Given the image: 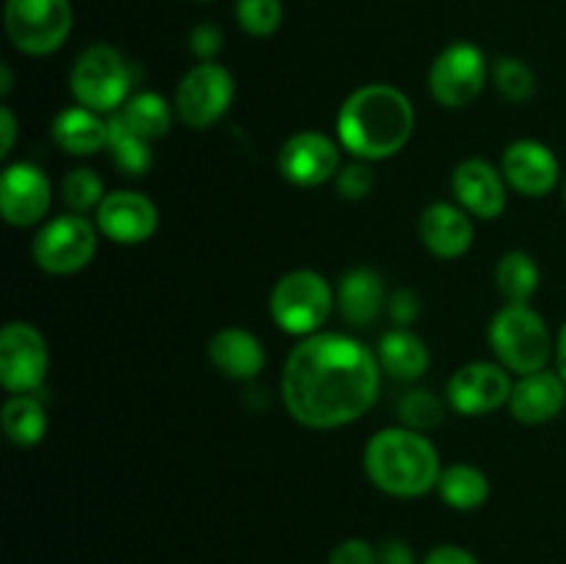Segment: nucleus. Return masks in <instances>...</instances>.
<instances>
[{"label":"nucleus","mask_w":566,"mask_h":564,"mask_svg":"<svg viewBox=\"0 0 566 564\" xmlns=\"http://www.w3.org/2000/svg\"><path fill=\"white\" fill-rule=\"evenodd\" d=\"M376 357H379L381 370H387L392 379L401 382L420 379L431 363L426 343L415 332H409L407 326H396L387 335H381Z\"/></svg>","instance_id":"nucleus-23"},{"label":"nucleus","mask_w":566,"mask_h":564,"mask_svg":"<svg viewBox=\"0 0 566 564\" xmlns=\"http://www.w3.org/2000/svg\"><path fill=\"white\" fill-rule=\"evenodd\" d=\"M420 564H481L475 553L462 545H437L431 547Z\"/></svg>","instance_id":"nucleus-38"},{"label":"nucleus","mask_w":566,"mask_h":564,"mask_svg":"<svg viewBox=\"0 0 566 564\" xmlns=\"http://www.w3.org/2000/svg\"><path fill=\"white\" fill-rule=\"evenodd\" d=\"M326 564H379V551L363 536H348L332 547Z\"/></svg>","instance_id":"nucleus-34"},{"label":"nucleus","mask_w":566,"mask_h":564,"mask_svg":"<svg viewBox=\"0 0 566 564\" xmlns=\"http://www.w3.org/2000/svg\"><path fill=\"white\" fill-rule=\"evenodd\" d=\"M282 0H235V20L249 36H271L282 25Z\"/></svg>","instance_id":"nucleus-31"},{"label":"nucleus","mask_w":566,"mask_h":564,"mask_svg":"<svg viewBox=\"0 0 566 564\" xmlns=\"http://www.w3.org/2000/svg\"><path fill=\"white\" fill-rule=\"evenodd\" d=\"M495 282L506 304H528L539 288V265L528 252L514 249V252L503 254L497 263Z\"/></svg>","instance_id":"nucleus-28"},{"label":"nucleus","mask_w":566,"mask_h":564,"mask_svg":"<svg viewBox=\"0 0 566 564\" xmlns=\"http://www.w3.org/2000/svg\"><path fill=\"white\" fill-rule=\"evenodd\" d=\"M105 149H108L111 158H114L116 169L127 177H144L149 171V166H153V149H149V142L125 125L119 111L111 114L108 119V147Z\"/></svg>","instance_id":"nucleus-27"},{"label":"nucleus","mask_w":566,"mask_h":564,"mask_svg":"<svg viewBox=\"0 0 566 564\" xmlns=\"http://www.w3.org/2000/svg\"><path fill=\"white\" fill-rule=\"evenodd\" d=\"M337 194L343 199H365L376 186V175L368 166V160H354V164L343 166L335 177Z\"/></svg>","instance_id":"nucleus-33"},{"label":"nucleus","mask_w":566,"mask_h":564,"mask_svg":"<svg viewBox=\"0 0 566 564\" xmlns=\"http://www.w3.org/2000/svg\"><path fill=\"white\" fill-rule=\"evenodd\" d=\"M0 133H3V144H0V158H9L11 149H14V138H17V119L11 114L9 105L0 108Z\"/></svg>","instance_id":"nucleus-39"},{"label":"nucleus","mask_w":566,"mask_h":564,"mask_svg":"<svg viewBox=\"0 0 566 564\" xmlns=\"http://www.w3.org/2000/svg\"><path fill=\"white\" fill-rule=\"evenodd\" d=\"M387 307H390V318L398 326H409L420 313V299L415 296V291L409 288H398L390 299H387Z\"/></svg>","instance_id":"nucleus-36"},{"label":"nucleus","mask_w":566,"mask_h":564,"mask_svg":"<svg viewBox=\"0 0 566 564\" xmlns=\"http://www.w3.org/2000/svg\"><path fill=\"white\" fill-rule=\"evenodd\" d=\"M61 199H64L66 208L72 213H88V210H97L99 202L105 199V186H103V177L97 175L94 169H72L70 175L64 177L61 182Z\"/></svg>","instance_id":"nucleus-30"},{"label":"nucleus","mask_w":566,"mask_h":564,"mask_svg":"<svg viewBox=\"0 0 566 564\" xmlns=\"http://www.w3.org/2000/svg\"><path fill=\"white\" fill-rule=\"evenodd\" d=\"M556 365H558V374L566 382V324L558 332V341H556Z\"/></svg>","instance_id":"nucleus-40"},{"label":"nucleus","mask_w":566,"mask_h":564,"mask_svg":"<svg viewBox=\"0 0 566 564\" xmlns=\"http://www.w3.org/2000/svg\"><path fill=\"white\" fill-rule=\"evenodd\" d=\"M232 100H235V81L230 70L216 61H202L191 66L177 86V119L191 130H205L230 111Z\"/></svg>","instance_id":"nucleus-9"},{"label":"nucleus","mask_w":566,"mask_h":564,"mask_svg":"<svg viewBox=\"0 0 566 564\" xmlns=\"http://www.w3.org/2000/svg\"><path fill=\"white\" fill-rule=\"evenodd\" d=\"M119 116L125 119V125L130 127L133 133H138V136L147 138V142L164 138L166 133L171 130V122H175L171 105L155 92L130 94V100L122 105Z\"/></svg>","instance_id":"nucleus-25"},{"label":"nucleus","mask_w":566,"mask_h":564,"mask_svg":"<svg viewBox=\"0 0 566 564\" xmlns=\"http://www.w3.org/2000/svg\"><path fill=\"white\" fill-rule=\"evenodd\" d=\"M0 77H3V83H0V94H3V97H9L11 86H14V83H11V70H9V64H0Z\"/></svg>","instance_id":"nucleus-41"},{"label":"nucleus","mask_w":566,"mask_h":564,"mask_svg":"<svg viewBox=\"0 0 566 564\" xmlns=\"http://www.w3.org/2000/svg\"><path fill=\"white\" fill-rule=\"evenodd\" d=\"M376 551H379V564H418L412 545L401 536H387L376 545Z\"/></svg>","instance_id":"nucleus-37"},{"label":"nucleus","mask_w":566,"mask_h":564,"mask_svg":"<svg viewBox=\"0 0 566 564\" xmlns=\"http://www.w3.org/2000/svg\"><path fill=\"white\" fill-rule=\"evenodd\" d=\"M512 379H509L506 368L495 363H468L451 376L448 382V404L457 409L459 415H490L509 404L512 396Z\"/></svg>","instance_id":"nucleus-13"},{"label":"nucleus","mask_w":566,"mask_h":564,"mask_svg":"<svg viewBox=\"0 0 566 564\" xmlns=\"http://www.w3.org/2000/svg\"><path fill=\"white\" fill-rule=\"evenodd\" d=\"M486 83V59L479 44L453 42L442 50L429 70L431 97L442 108H464L473 103Z\"/></svg>","instance_id":"nucleus-10"},{"label":"nucleus","mask_w":566,"mask_h":564,"mask_svg":"<svg viewBox=\"0 0 566 564\" xmlns=\"http://www.w3.org/2000/svg\"><path fill=\"white\" fill-rule=\"evenodd\" d=\"M208 357L219 374L230 379H258L265 365L263 343L243 326H224L208 343Z\"/></svg>","instance_id":"nucleus-20"},{"label":"nucleus","mask_w":566,"mask_h":564,"mask_svg":"<svg viewBox=\"0 0 566 564\" xmlns=\"http://www.w3.org/2000/svg\"><path fill=\"white\" fill-rule=\"evenodd\" d=\"M3 431L17 448H33L42 442L44 431H48V415L44 407L31 396H11L3 404Z\"/></svg>","instance_id":"nucleus-26"},{"label":"nucleus","mask_w":566,"mask_h":564,"mask_svg":"<svg viewBox=\"0 0 566 564\" xmlns=\"http://www.w3.org/2000/svg\"><path fill=\"white\" fill-rule=\"evenodd\" d=\"M501 171L509 186L523 197H547L558 182V158L547 144L520 138L503 153Z\"/></svg>","instance_id":"nucleus-16"},{"label":"nucleus","mask_w":566,"mask_h":564,"mask_svg":"<svg viewBox=\"0 0 566 564\" xmlns=\"http://www.w3.org/2000/svg\"><path fill=\"white\" fill-rule=\"evenodd\" d=\"M188 44H191V53L199 61H213L224 48V33L213 22H199V25H193Z\"/></svg>","instance_id":"nucleus-35"},{"label":"nucleus","mask_w":566,"mask_h":564,"mask_svg":"<svg viewBox=\"0 0 566 564\" xmlns=\"http://www.w3.org/2000/svg\"><path fill=\"white\" fill-rule=\"evenodd\" d=\"M94 219H97V230L122 247L149 241L158 230V208L153 199L138 191H127V188L105 194Z\"/></svg>","instance_id":"nucleus-14"},{"label":"nucleus","mask_w":566,"mask_h":564,"mask_svg":"<svg viewBox=\"0 0 566 564\" xmlns=\"http://www.w3.org/2000/svg\"><path fill=\"white\" fill-rule=\"evenodd\" d=\"M492 81H495V88L501 92L503 100L509 103H528L536 94V75L523 59H514V55H503V59L495 61L492 66Z\"/></svg>","instance_id":"nucleus-29"},{"label":"nucleus","mask_w":566,"mask_h":564,"mask_svg":"<svg viewBox=\"0 0 566 564\" xmlns=\"http://www.w3.org/2000/svg\"><path fill=\"white\" fill-rule=\"evenodd\" d=\"M418 232L423 247L442 260H457L473 247V221L468 210L451 202H434L420 213Z\"/></svg>","instance_id":"nucleus-19"},{"label":"nucleus","mask_w":566,"mask_h":564,"mask_svg":"<svg viewBox=\"0 0 566 564\" xmlns=\"http://www.w3.org/2000/svg\"><path fill=\"white\" fill-rule=\"evenodd\" d=\"M566 407V382L562 374L553 370H536V374L520 376L517 385L512 387L509 396V412L520 424H547V420L558 418Z\"/></svg>","instance_id":"nucleus-18"},{"label":"nucleus","mask_w":566,"mask_h":564,"mask_svg":"<svg viewBox=\"0 0 566 564\" xmlns=\"http://www.w3.org/2000/svg\"><path fill=\"white\" fill-rule=\"evenodd\" d=\"M50 133L66 155H94L108 147V119L83 105L59 111Z\"/></svg>","instance_id":"nucleus-22"},{"label":"nucleus","mask_w":566,"mask_h":564,"mask_svg":"<svg viewBox=\"0 0 566 564\" xmlns=\"http://www.w3.org/2000/svg\"><path fill=\"white\" fill-rule=\"evenodd\" d=\"M453 194L468 213L497 219L506 210V177L481 158H468L453 171Z\"/></svg>","instance_id":"nucleus-17"},{"label":"nucleus","mask_w":566,"mask_h":564,"mask_svg":"<svg viewBox=\"0 0 566 564\" xmlns=\"http://www.w3.org/2000/svg\"><path fill=\"white\" fill-rule=\"evenodd\" d=\"M398 415L407 424V429L429 431L446 420V407H442V401L431 390H409L398 401Z\"/></svg>","instance_id":"nucleus-32"},{"label":"nucleus","mask_w":566,"mask_h":564,"mask_svg":"<svg viewBox=\"0 0 566 564\" xmlns=\"http://www.w3.org/2000/svg\"><path fill=\"white\" fill-rule=\"evenodd\" d=\"M280 175L298 188H318L340 171V149L326 133L302 130L280 149Z\"/></svg>","instance_id":"nucleus-12"},{"label":"nucleus","mask_w":566,"mask_h":564,"mask_svg":"<svg viewBox=\"0 0 566 564\" xmlns=\"http://www.w3.org/2000/svg\"><path fill=\"white\" fill-rule=\"evenodd\" d=\"M437 492L457 512H473L490 501V479L475 464H448L437 481Z\"/></svg>","instance_id":"nucleus-24"},{"label":"nucleus","mask_w":566,"mask_h":564,"mask_svg":"<svg viewBox=\"0 0 566 564\" xmlns=\"http://www.w3.org/2000/svg\"><path fill=\"white\" fill-rule=\"evenodd\" d=\"M385 304V282L374 269L357 265V269L343 274L340 285H337V310H340L346 324L370 326L381 315Z\"/></svg>","instance_id":"nucleus-21"},{"label":"nucleus","mask_w":566,"mask_h":564,"mask_svg":"<svg viewBox=\"0 0 566 564\" xmlns=\"http://www.w3.org/2000/svg\"><path fill=\"white\" fill-rule=\"evenodd\" d=\"M197 3H208V0H197Z\"/></svg>","instance_id":"nucleus-42"},{"label":"nucleus","mask_w":566,"mask_h":564,"mask_svg":"<svg viewBox=\"0 0 566 564\" xmlns=\"http://www.w3.org/2000/svg\"><path fill=\"white\" fill-rule=\"evenodd\" d=\"M48 341L28 321H11L0 332V385L14 396L33 393L48 376Z\"/></svg>","instance_id":"nucleus-11"},{"label":"nucleus","mask_w":566,"mask_h":564,"mask_svg":"<svg viewBox=\"0 0 566 564\" xmlns=\"http://www.w3.org/2000/svg\"><path fill=\"white\" fill-rule=\"evenodd\" d=\"M564 202H566V188H564Z\"/></svg>","instance_id":"nucleus-43"},{"label":"nucleus","mask_w":566,"mask_h":564,"mask_svg":"<svg viewBox=\"0 0 566 564\" xmlns=\"http://www.w3.org/2000/svg\"><path fill=\"white\" fill-rule=\"evenodd\" d=\"M3 25L11 44L25 55H50L70 39V0H6Z\"/></svg>","instance_id":"nucleus-7"},{"label":"nucleus","mask_w":566,"mask_h":564,"mask_svg":"<svg viewBox=\"0 0 566 564\" xmlns=\"http://www.w3.org/2000/svg\"><path fill=\"white\" fill-rule=\"evenodd\" d=\"M97 252V227L81 213L50 219L33 238V260L53 276L75 274L86 269Z\"/></svg>","instance_id":"nucleus-8"},{"label":"nucleus","mask_w":566,"mask_h":564,"mask_svg":"<svg viewBox=\"0 0 566 564\" xmlns=\"http://www.w3.org/2000/svg\"><path fill=\"white\" fill-rule=\"evenodd\" d=\"M269 310L274 324L287 335H315L332 315L329 282L318 271H287L271 291Z\"/></svg>","instance_id":"nucleus-6"},{"label":"nucleus","mask_w":566,"mask_h":564,"mask_svg":"<svg viewBox=\"0 0 566 564\" xmlns=\"http://www.w3.org/2000/svg\"><path fill=\"white\" fill-rule=\"evenodd\" d=\"M415 130L407 94L387 83H368L337 111V138L359 160H385L401 153Z\"/></svg>","instance_id":"nucleus-2"},{"label":"nucleus","mask_w":566,"mask_h":564,"mask_svg":"<svg viewBox=\"0 0 566 564\" xmlns=\"http://www.w3.org/2000/svg\"><path fill=\"white\" fill-rule=\"evenodd\" d=\"M365 473L370 484L392 498H420L437 490L440 453L423 431L392 426L376 431L365 446Z\"/></svg>","instance_id":"nucleus-3"},{"label":"nucleus","mask_w":566,"mask_h":564,"mask_svg":"<svg viewBox=\"0 0 566 564\" xmlns=\"http://www.w3.org/2000/svg\"><path fill=\"white\" fill-rule=\"evenodd\" d=\"M490 346L503 368L517 376L545 370L553 354L551 330L528 304H506L497 310L490 324Z\"/></svg>","instance_id":"nucleus-4"},{"label":"nucleus","mask_w":566,"mask_h":564,"mask_svg":"<svg viewBox=\"0 0 566 564\" xmlns=\"http://www.w3.org/2000/svg\"><path fill=\"white\" fill-rule=\"evenodd\" d=\"M379 357L340 332L304 337L285 359L280 393L287 415L307 429H340L374 407Z\"/></svg>","instance_id":"nucleus-1"},{"label":"nucleus","mask_w":566,"mask_h":564,"mask_svg":"<svg viewBox=\"0 0 566 564\" xmlns=\"http://www.w3.org/2000/svg\"><path fill=\"white\" fill-rule=\"evenodd\" d=\"M133 72L125 55L111 44H92L75 59L70 88L77 105L97 114H116L130 100Z\"/></svg>","instance_id":"nucleus-5"},{"label":"nucleus","mask_w":566,"mask_h":564,"mask_svg":"<svg viewBox=\"0 0 566 564\" xmlns=\"http://www.w3.org/2000/svg\"><path fill=\"white\" fill-rule=\"evenodd\" d=\"M50 180L39 166L11 164L0 177V210L11 227H33L50 208Z\"/></svg>","instance_id":"nucleus-15"}]
</instances>
